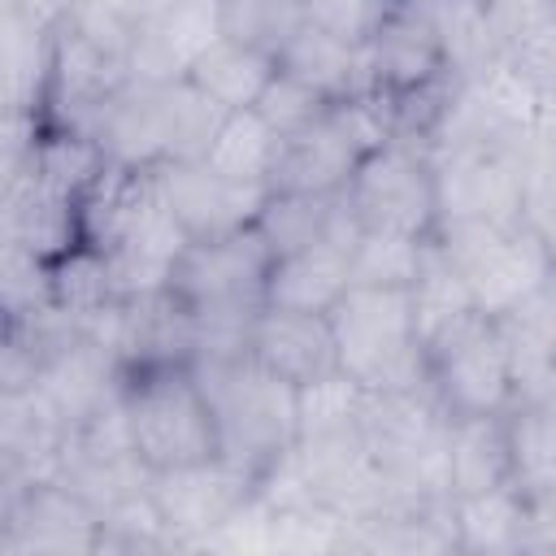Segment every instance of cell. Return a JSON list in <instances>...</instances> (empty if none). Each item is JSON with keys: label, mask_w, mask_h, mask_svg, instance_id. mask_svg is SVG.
I'll use <instances>...</instances> for the list:
<instances>
[{"label": "cell", "mask_w": 556, "mask_h": 556, "mask_svg": "<svg viewBox=\"0 0 556 556\" xmlns=\"http://www.w3.org/2000/svg\"><path fill=\"white\" fill-rule=\"evenodd\" d=\"M248 356L256 365H265L269 374L287 378L291 387H308V382H321V378L339 374V348H334L330 313L265 304L252 317Z\"/></svg>", "instance_id": "15"}, {"label": "cell", "mask_w": 556, "mask_h": 556, "mask_svg": "<svg viewBox=\"0 0 556 556\" xmlns=\"http://www.w3.org/2000/svg\"><path fill=\"white\" fill-rule=\"evenodd\" d=\"M109 165L122 169H161L174 156V113L169 83L130 78L87 126Z\"/></svg>", "instance_id": "14"}, {"label": "cell", "mask_w": 556, "mask_h": 556, "mask_svg": "<svg viewBox=\"0 0 556 556\" xmlns=\"http://www.w3.org/2000/svg\"><path fill=\"white\" fill-rule=\"evenodd\" d=\"M456 552H534V513L521 482L478 495H452Z\"/></svg>", "instance_id": "19"}, {"label": "cell", "mask_w": 556, "mask_h": 556, "mask_svg": "<svg viewBox=\"0 0 556 556\" xmlns=\"http://www.w3.org/2000/svg\"><path fill=\"white\" fill-rule=\"evenodd\" d=\"M369 61V91L382 100H404L430 91L452 78L430 0H391L374 35L365 39Z\"/></svg>", "instance_id": "11"}, {"label": "cell", "mask_w": 556, "mask_h": 556, "mask_svg": "<svg viewBox=\"0 0 556 556\" xmlns=\"http://www.w3.org/2000/svg\"><path fill=\"white\" fill-rule=\"evenodd\" d=\"M387 9H391V0H304V13L313 26L343 35L352 43H365Z\"/></svg>", "instance_id": "32"}, {"label": "cell", "mask_w": 556, "mask_h": 556, "mask_svg": "<svg viewBox=\"0 0 556 556\" xmlns=\"http://www.w3.org/2000/svg\"><path fill=\"white\" fill-rule=\"evenodd\" d=\"M117 300L122 295H117L113 265L96 243L78 239L74 248H65L61 256L48 261V304H56L61 313L91 321L96 313L113 308Z\"/></svg>", "instance_id": "25"}, {"label": "cell", "mask_w": 556, "mask_h": 556, "mask_svg": "<svg viewBox=\"0 0 556 556\" xmlns=\"http://www.w3.org/2000/svg\"><path fill=\"white\" fill-rule=\"evenodd\" d=\"M278 70H287L291 78L308 83L317 96H326L330 104L365 96L369 91V61H365V43H352L343 35H330L321 26H304L287 52L278 56Z\"/></svg>", "instance_id": "21"}, {"label": "cell", "mask_w": 556, "mask_h": 556, "mask_svg": "<svg viewBox=\"0 0 556 556\" xmlns=\"http://www.w3.org/2000/svg\"><path fill=\"white\" fill-rule=\"evenodd\" d=\"M447 482H452V495H478V491L517 482V452H513L508 413L452 417Z\"/></svg>", "instance_id": "20"}, {"label": "cell", "mask_w": 556, "mask_h": 556, "mask_svg": "<svg viewBox=\"0 0 556 556\" xmlns=\"http://www.w3.org/2000/svg\"><path fill=\"white\" fill-rule=\"evenodd\" d=\"M256 109H261V117H265L282 139H291V135L308 130V126L330 109V100H326V96H317L308 83L291 78L287 70H278V74L269 78L265 96L256 100Z\"/></svg>", "instance_id": "31"}, {"label": "cell", "mask_w": 556, "mask_h": 556, "mask_svg": "<svg viewBox=\"0 0 556 556\" xmlns=\"http://www.w3.org/2000/svg\"><path fill=\"white\" fill-rule=\"evenodd\" d=\"M361 230L365 226L356 222V213L343 200L334 226L321 239L274 256L269 282H265V304L304 308V313H330L343 300V291L352 287V248H356Z\"/></svg>", "instance_id": "12"}, {"label": "cell", "mask_w": 556, "mask_h": 556, "mask_svg": "<svg viewBox=\"0 0 556 556\" xmlns=\"http://www.w3.org/2000/svg\"><path fill=\"white\" fill-rule=\"evenodd\" d=\"M421 252H426V239L361 230L352 248V287H413Z\"/></svg>", "instance_id": "29"}, {"label": "cell", "mask_w": 556, "mask_h": 556, "mask_svg": "<svg viewBox=\"0 0 556 556\" xmlns=\"http://www.w3.org/2000/svg\"><path fill=\"white\" fill-rule=\"evenodd\" d=\"M0 43H4V104L9 117L48 122V87L56 61V30L17 4H0Z\"/></svg>", "instance_id": "17"}, {"label": "cell", "mask_w": 556, "mask_h": 556, "mask_svg": "<svg viewBox=\"0 0 556 556\" xmlns=\"http://www.w3.org/2000/svg\"><path fill=\"white\" fill-rule=\"evenodd\" d=\"M430 161H434L439 226H452V222L521 226L526 222V169L513 143L434 148Z\"/></svg>", "instance_id": "8"}, {"label": "cell", "mask_w": 556, "mask_h": 556, "mask_svg": "<svg viewBox=\"0 0 556 556\" xmlns=\"http://www.w3.org/2000/svg\"><path fill=\"white\" fill-rule=\"evenodd\" d=\"M122 404L135 452L152 473L217 456L213 404L191 365H148L122 374Z\"/></svg>", "instance_id": "4"}, {"label": "cell", "mask_w": 556, "mask_h": 556, "mask_svg": "<svg viewBox=\"0 0 556 556\" xmlns=\"http://www.w3.org/2000/svg\"><path fill=\"white\" fill-rule=\"evenodd\" d=\"M526 222H530V226H539V235H543V239L552 243V252H556V191H547V195L530 200Z\"/></svg>", "instance_id": "34"}, {"label": "cell", "mask_w": 556, "mask_h": 556, "mask_svg": "<svg viewBox=\"0 0 556 556\" xmlns=\"http://www.w3.org/2000/svg\"><path fill=\"white\" fill-rule=\"evenodd\" d=\"M408 295H413V313H417L421 343L439 339L447 326H456L460 317H469V313L478 308L465 269L447 256V248H443L434 235L426 239V252H421V265H417V278H413Z\"/></svg>", "instance_id": "23"}, {"label": "cell", "mask_w": 556, "mask_h": 556, "mask_svg": "<svg viewBox=\"0 0 556 556\" xmlns=\"http://www.w3.org/2000/svg\"><path fill=\"white\" fill-rule=\"evenodd\" d=\"M552 4H556V0H552Z\"/></svg>", "instance_id": "37"}, {"label": "cell", "mask_w": 556, "mask_h": 556, "mask_svg": "<svg viewBox=\"0 0 556 556\" xmlns=\"http://www.w3.org/2000/svg\"><path fill=\"white\" fill-rule=\"evenodd\" d=\"M361 430L378 473L387 478L395 508H430L452 500V482H447L452 413L439 404L430 382L408 391H369Z\"/></svg>", "instance_id": "2"}, {"label": "cell", "mask_w": 556, "mask_h": 556, "mask_svg": "<svg viewBox=\"0 0 556 556\" xmlns=\"http://www.w3.org/2000/svg\"><path fill=\"white\" fill-rule=\"evenodd\" d=\"M330 330L339 369L365 391H408L430 382L408 287H348L330 308Z\"/></svg>", "instance_id": "3"}, {"label": "cell", "mask_w": 556, "mask_h": 556, "mask_svg": "<svg viewBox=\"0 0 556 556\" xmlns=\"http://www.w3.org/2000/svg\"><path fill=\"white\" fill-rule=\"evenodd\" d=\"M348 208L365 230H391L430 239L439 230V200H434V161L417 139H387L361 156L343 187Z\"/></svg>", "instance_id": "6"}, {"label": "cell", "mask_w": 556, "mask_h": 556, "mask_svg": "<svg viewBox=\"0 0 556 556\" xmlns=\"http://www.w3.org/2000/svg\"><path fill=\"white\" fill-rule=\"evenodd\" d=\"M217 35V0H165L130 30V74L143 83L187 78L191 61Z\"/></svg>", "instance_id": "16"}, {"label": "cell", "mask_w": 556, "mask_h": 556, "mask_svg": "<svg viewBox=\"0 0 556 556\" xmlns=\"http://www.w3.org/2000/svg\"><path fill=\"white\" fill-rule=\"evenodd\" d=\"M274 74H278V61L274 56H265V52H256L248 43H235L226 35H217L191 61V70H187V78L204 96H213L226 113L230 109H256V100L265 96V87H269Z\"/></svg>", "instance_id": "22"}, {"label": "cell", "mask_w": 556, "mask_h": 556, "mask_svg": "<svg viewBox=\"0 0 556 556\" xmlns=\"http://www.w3.org/2000/svg\"><path fill=\"white\" fill-rule=\"evenodd\" d=\"M304 26H308L304 0H217V30L274 61Z\"/></svg>", "instance_id": "27"}, {"label": "cell", "mask_w": 556, "mask_h": 556, "mask_svg": "<svg viewBox=\"0 0 556 556\" xmlns=\"http://www.w3.org/2000/svg\"><path fill=\"white\" fill-rule=\"evenodd\" d=\"M343 208V191L339 195H304V191H269L261 217H256V230L265 235V243L274 248V256L291 252V248H304L313 239H321L334 217Z\"/></svg>", "instance_id": "28"}, {"label": "cell", "mask_w": 556, "mask_h": 556, "mask_svg": "<svg viewBox=\"0 0 556 556\" xmlns=\"http://www.w3.org/2000/svg\"><path fill=\"white\" fill-rule=\"evenodd\" d=\"M282 135L261 117V109H230L213 135V148H208V165L222 169L226 178H239V182H261L269 187L274 169H278V156H282Z\"/></svg>", "instance_id": "24"}, {"label": "cell", "mask_w": 556, "mask_h": 556, "mask_svg": "<svg viewBox=\"0 0 556 556\" xmlns=\"http://www.w3.org/2000/svg\"><path fill=\"white\" fill-rule=\"evenodd\" d=\"M530 513H534V552H556V486L530 491Z\"/></svg>", "instance_id": "33"}, {"label": "cell", "mask_w": 556, "mask_h": 556, "mask_svg": "<svg viewBox=\"0 0 556 556\" xmlns=\"http://www.w3.org/2000/svg\"><path fill=\"white\" fill-rule=\"evenodd\" d=\"M430 391L452 417L513 413V361L500 317L469 313L426 343Z\"/></svg>", "instance_id": "7"}, {"label": "cell", "mask_w": 556, "mask_h": 556, "mask_svg": "<svg viewBox=\"0 0 556 556\" xmlns=\"http://www.w3.org/2000/svg\"><path fill=\"white\" fill-rule=\"evenodd\" d=\"M200 374L213 421H217V456L261 478L274 469L300 439V387L256 365L248 352L191 361Z\"/></svg>", "instance_id": "1"}, {"label": "cell", "mask_w": 556, "mask_h": 556, "mask_svg": "<svg viewBox=\"0 0 556 556\" xmlns=\"http://www.w3.org/2000/svg\"><path fill=\"white\" fill-rule=\"evenodd\" d=\"M500 56H508L517 70H526L539 87H556V4L526 13L500 35Z\"/></svg>", "instance_id": "30"}, {"label": "cell", "mask_w": 556, "mask_h": 556, "mask_svg": "<svg viewBox=\"0 0 556 556\" xmlns=\"http://www.w3.org/2000/svg\"><path fill=\"white\" fill-rule=\"evenodd\" d=\"M100 547H104V517L61 478H35L0 491L4 556H70Z\"/></svg>", "instance_id": "9"}, {"label": "cell", "mask_w": 556, "mask_h": 556, "mask_svg": "<svg viewBox=\"0 0 556 556\" xmlns=\"http://www.w3.org/2000/svg\"><path fill=\"white\" fill-rule=\"evenodd\" d=\"M452 78H478L500 56V30L486 0H430Z\"/></svg>", "instance_id": "26"}, {"label": "cell", "mask_w": 556, "mask_h": 556, "mask_svg": "<svg viewBox=\"0 0 556 556\" xmlns=\"http://www.w3.org/2000/svg\"><path fill=\"white\" fill-rule=\"evenodd\" d=\"M83 4H96V9H109V13H117V17H126L130 26H135V17L143 13V0H83Z\"/></svg>", "instance_id": "35"}, {"label": "cell", "mask_w": 556, "mask_h": 556, "mask_svg": "<svg viewBox=\"0 0 556 556\" xmlns=\"http://www.w3.org/2000/svg\"><path fill=\"white\" fill-rule=\"evenodd\" d=\"M552 291H556V269H552Z\"/></svg>", "instance_id": "36"}, {"label": "cell", "mask_w": 556, "mask_h": 556, "mask_svg": "<svg viewBox=\"0 0 556 556\" xmlns=\"http://www.w3.org/2000/svg\"><path fill=\"white\" fill-rule=\"evenodd\" d=\"M434 239L465 269L478 313L504 317L552 287L556 252L530 222H521V226L452 222V226H439Z\"/></svg>", "instance_id": "5"}, {"label": "cell", "mask_w": 556, "mask_h": 556, "mask_svg": "<svg viewBox=\"0 0 556 556\" xmlns=\"http://www.w3.org/2000/svg\"><path fill=\"white\" fill-rule=\"evenodd\" d=\"M169 534L178 552H208L213 534L248 504V495L256 491V478H248L243 469H235L230 460L213 456L200 465H182V469H161L148 482Z\"/></svg>", "instance_id": "10"}, {"label": "cell", "mask_w": 556, "mask_h": 556, "mask_svg": "<svg viewBox=\"0 0 556 556\" xmlns=\"http://www.w3.org/2000/svg\"><path fill=\"white\" fill-rule=\"evenodd\" d=\"M156 182L191 239H217V235L248 230L256 226L269 200V187L226 178L208 161H169L156 169Z\"/></svg>", "instance_id": "13"}, {"label": "cell", "mask_w": 556, "mask_h": 556, "mask_svg": "<svg viewBox=\"0 0 556 556\" xmlns=\"http://www.w3.org/2000/svg\"><path fill=\"white\" fill-rule=\"evenodd\" d=\"M513 361V408L556 400V291H539L500 317Z\"/></svg>", "instance_id": "18"}]
</instances>
